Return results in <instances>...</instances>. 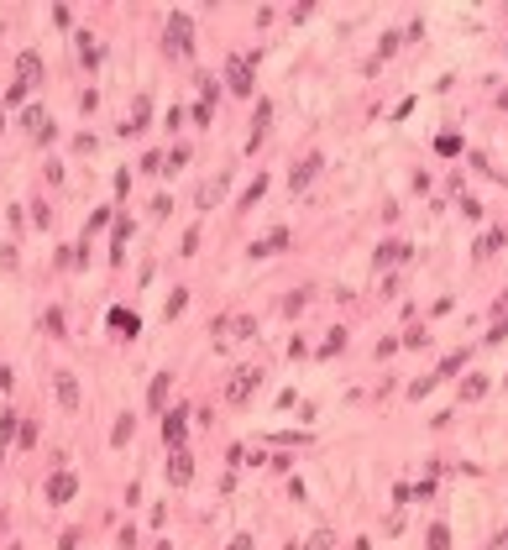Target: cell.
<instances>
[{
  "mask_svg": "<svg viewBox=\"0 0 508 550\" xmlns=\"http://www.w3.org/2000/svg\"><path fill=\"white\" fill-rule=\"evenodd\" d=\"M283 247H288V231L278 225V231H267L262 241H252V252H247V257H273V252H283Z\"/></svg>",
  "mask_w": 508,
  "mask_h": 550,
  "instance_id": "obj_12",
  "label": "cell"
},
{
  "mask_svg": "<svg viewBox=\"0 0 508 550\" xmlns=\"http://www.w3.org/2000/svg\"><path fill=\"white\" fill-rule=\"evenodd\" d=\"M430 550H451V529L446 524H430Z\"/></svg>",
  "mask_w": 508,
  "mask_h": 550,
  "instance_id": "obj_28",
  "label": "cell"
},
{
  "mask_svg": "<svg viewBox=\"0 0 508 550\" xmlns=\"http://www.w3.org/2000/svg\"><path fill=\"white\" fill-rule=\"evenodd\" d=\"M461 367H466V352H451L446 361H440V378H456Z\"/></svg>",
  "mask_w": 508,
  "mask_h": 550,
  "instance_id": "obj_26",
  "label": "cell"
},
{
  "mask_svg": "<svg viewBox=\"0 0 508 550\" xmlns=\"http://www.w3.org/2000/svg\"><path fill=\"white\" fill-rule=\"evenodd\" d=\"M131 435H137V420H131V414H121V420H115V430H111V446H126Z\"/></svg>",
  "mask_w": 508,
  "mask_h": 550,
  "instance_id": "obj_19",
  "label": "cell"
},
{
  "mask_svg": "<svg viewBox=\"0 0 508 550\" xmlns=\"http://www.w3.org/2000/svg\"><path fill=\"white\" fill-rule=\"evenodd\" d=\"M262 194H267V179H262V173H257V179L247 184V194H242V210H252V205H257Z\"/></svg>",
  "mask_w": 508,
  "mask_h": 550,
  "instance_id": "obj_22",
  "label": "cell"
},
{
  "mask_svg": "<svg viewBox=\"0 0 508 550\" xmlns=\"http://www.w3.org/2000/svg\"><path fill=\"white\" fill-rule=\"evenodd\" d=\"M184 304H189V293L173 288V299H168V320H173V315H184Z\"/></svg>",
  "mask_w": 508,
  "mask_h": 550,
  "instance_id": "obj_33",
  "label": "cell"
},
{
  "mask_svg": "<svg viewBox=\"0 0 508 550\" xmlns=\"http://www.w3.org/2000/svg\"><path fill=\"white\" fill-rule=\"evenodd\" d=\"M52 383H58V404L63 409H79V378H74V372H58Z\"/></svg>",
  "mask_w": 508,
  "mask_h": 550,
  "instance_id": "obj_13",
  "label": "cell"
},
{
  "mask_svg": "<svg viewBox=\"0 0 508 550\" xmlns=\"http://www.w3.org/2000/svg\"><path fill=\"white\" fill-rule=\"evenodd\" d=\"M189 477H194V456L189 451H168V482L173 488H189Z\"/></svg>",
  "mask_w": 508,
  "mask_h": 550,
  "instance_id": "obj_10",
  "label": "cell"
},
{
  "mask_svg": "<svg viewBox=\"0 0 508 550\" xmlns=\"http://www.w3.org/2000/svg\"><path fill=\"white\" fill-rule=\"evenodd\" d=\"M126 236H131V220H115V236H111V262H126Z\"/></svg>",
  "mask_w": 508,
  "mask_h": 550,
  "instance_id": "obj_15",
  "label": "cell"
},
{
  "mask_svg": "<svg viewBox=\"0 0 508 550\" xmlns=\"http://www.w3.org/2000/svg\"><path fill=\"white\" fill-rule=\"evenodd\" d=\"M168 388H173V378H168V372H157L152 388H147V404H152V409H163V404H168Z\"/></svg>",
  "mask_w": 508,
  "mask_h": 550,
  "instance_id": "obj_14",
  "label": "cell"
},
{
  "mask_svg": "<svg viewBox=\"0 0 508 550\" xmlns=\"http://www.w3.org/2000/svg\"><path fill=\"white\" fill-rule=\"evenodd\" d=\"M320 168H325V157H320V152H310L304 163H293V173H288V189H293V194H299V189H310V184L320 179Z\"/></svg>",
  "mask_w": 508,
  "mask_h": 550,
  "instance_id": "obj_6",
  "label": "cell"
},
{
  "mask_svg": "<svg viewBox=\"0 0 508 550\" xmlns=\"http://www.w3.org/2000/svg\"><path fill=\"white\" fill-rule=\"evenodd\" d=\"M220 194H225V179H215V184H199V194H194V199H199V210H210Z\"/></svg>",
  "mask_w": 508,
  "mask_h": 550,
  "instance_id": "obj_18",
  "label": "cell"
},
{
  "mask_svg": "<svg viewBox=\"0 0 508 550\" xmlns=\"http://www.w3.org/2000/svg\"><path fill=\"white\" fill-rule=\"evenodd\" d=\"M267 120H273V105H257V116H252V147H257V137H262V131H267Z\"/></svg>",
  "mask_w": 508,
  "mask_h": 550,
  "instance_id": "obj_21",
  "label": "cell"
},
{
  "mask_svg": "<svg viewBox=\"0 0 508 550\" xmlns=\"http://www.w3.org/2000/svg\"><path fill=\"white\" fill-rule=\"evenodd\" d=\"M482 393H487V378H482V372H466V383H461V398L472 404V398H482Z\"/></svg>",
  "mask_w": 508,
  "mask_h": 550,
  "instance_id": "obj_17",
  "label": "cell"
},
{
  "mask_svg": "<svg viewBox=\"0 0 508 550\" xmlns=\"http://www.w3.org/2000/svg\"><path fill=\"white\" fill-rule=\"evenodd\" d=\"M0 461H6V456H0Z\"/></svg>",
  "mask_w": 508,
  "mask_h": 550,
  "instance_id": "obj_41",
  "label": "cell"
},
{
  "mask_svg": "<svg viewBox=\"0 0 508 550\" xmlns=\"http://www.w3.org/2000/svg\"><path fill=\"white\" fill-rule=\"evenodd\" d=\"M163 52H168V58H189V52H194V21L184 16V11H179V16H168V26H163Z\"/></svg>",
  "mask_w": 508,
  "mask_h": 550,
  "instance_id": "obj_2",
  "label": "cell"
},
{
  "mask_svg": "<svg viewBox=\"0 0 508 550\" xmlns=\"http://www.w3.org/2000/svg\"><path fill=\"white\" fill-rule=\"evenodd\" d=\"M111 330H126V335H137V330H142V320H137V315H126V310H111Z\"/></svg>",
  "mask_w": 508,
  "mask_h": 550,
  "instance_id": "obj_20",
  "label": "cell"
},
{
  "mask_svg": "<svg viewBox=\"0 0 508 550\" xmlns=\"http://www.w3.org/2000/svg\"><path fill=\"white\" fill-rule=\"evenodd\" d=\"M351 550H372V540H356V545H351Z\"/></svg>",
  "mask_w": 508,
  "mask_h": 550,
  "instance_id": "obj_39",
  "label": "cell"
},
{
  "mask_svg": "<svg viewBox=\"0 0 508 550\" xmlns=\"http://www.w3.org/2000/svg\"><path fill=\"white\" fill-rule=\"evenodd\" d=\"M435 147H440V152H446V157H456V152H461V137H440Z\"/></svg>",
  "mask_w": 508,
  "mask_h": 550,
  "instance_id": "obj_37",
  "label": "cell"
},
{
  "mask_svg": "<svg viewBox=\"0 0 508 550\" xmlns=\"http://www.w3.org/2000/svg\"><path fill=\"white\" fill-rule=\"evenodd\" d=\"M498 247H503V231H492V236H482V241H477V257H492Z\"/></svg>",
  "mask_w": 508,
  "mask_h": 550,
  "instance_id": "obj_29",
  "label": "cell"
},
{
  "mask_svg": "<svg viewBox=\"0 0 508 550\" xmlns=\"http://www.w3.org/2000/svg\"><path fill=\"white\" fill-rule=\"evenodd\" d=\"M461 215H466V220H482V205H477L472 194H461Z\"/></svg>",
  "mask_w": 508,
  "mask_h": 550,
  "instance_id": "obj_31",
  "label": "cell"
},
{
  "mask_svg": "<svg viewBox=\"0 0 508 550\" xmlns=\"http://www.w3.org/2000/svg\"><path fill=\"white\" fill-rule=\"evenodd\" d=\"M487 550H508V529H503V534H498V540H492Z\"/></svg>",
  "mask_w": 508,
  "mask_h": 550,
  "instance_id": "obj_38",
  "label": "cell"
},
{
  "mask_svg": "<svg viewBox=\"0 0 508 550\" xmlns=\"http://www.w3.org/2000/svg\"><path fill=\"white\" fill-rule=\"evenodd\" d=\"M0 131H6V120H0Z\"/></svg>",
  "mask_w": 508,
  "mask_h": 550,
  "instance_id": "obj_40",
  "label": "cell"
},
{
  "mask_svg": "<svg viewBox=\"0 0 508 550\" xmlns=\"http://www.w3.org/2000/svg\"><path fill=\"white\" fill-rule=\"evenodd\" d=\"M252 63H257V52H236V58L225 63V84H231V95H252Z\"/></svg>",
  "mask_w": 508,
  "mask_h": 550,
  "instance_id": "obj_4",
  "label": "cell"
},
{
  "mask_svg": "<svg viewBox=\"0 0 508 550\" xmlns=\"http://www.w3.org/2000/svg\"><path fill=\"white\" fill-rule=\"evenodd\" d=\"M398 43H404L398 32H383V43H378V58H393V52H398ZM378 58H372V63H378Z\"/></svg>",
  "mask_w": 508,
  "mask_h": 550,
  "instance_id": "obj_27",
  "label": "cell"
},
{
  "mask_svg": "<svg viewBox=\"0 0 508 550\" xmlns=\"http://www.w3.org/2000/svg\"><path fill=\"white\" fill-rule=\"evenodd\" d=\"M21 126L32 131L37 142H52V131H58V126H52V116L43 111V105H26V111H21Z\"/></svg>",
  "mask_w": 508,
  "mask_h": 550,
  "instance_id": "obj_7",
  "label": "cell"
},
{
  "mask_svg": "<svg viewBox=\"0 0 508 550\" xmlns=\"http://www.w3.org/2000/svg\"><path fill=\"white\" fill-rule=\"evenodd\" d=\"M16 430H21V420H11V414H6V420H0V446H6V440H16Z\"/></svg>",
  "mask_w": 508,
  "mask_h": 550,
  "instance_id": "obj_32",
  "label": "cell"
},
{
  "mask_svg": "<svg viewBox=\"0 0 508 550\" xmlns=\"http://www.w3.org/2000/svg\"><path fill=\"white\" fill-rule=\"evenodd\" d=\"M184 435H189L184 409H168V414H163V440H168V451H184Z\"/></svg>",
  "mask_w": 508,
  "mask_h": 550,
  "instance_id": "obj_8",
  "label": "cell"
},
{
  "mask_svg": "<svg viewBox=\"0 0 508 550\" xmlns=\"http://www.w3.org/2000/svg\"><path fill=\"white\" fill-rule=\"evenodd\" d=\"M74 493H79V477L74 472H52L47 477V503H69Z\"/></svg>",
  "mask_w": 508,
  "mask_h": 550,
  "instance_id": "obj_11",
  "label": "cell"
},
{
  "mask_svg": "<svg viewBox=\"0 0 508 550\" xmlns=\"http://www.w3.org/2000/svg\"><path fill=\"white\" fill-rule=\"evenodd\" d=\"M257 383H262V372H257V367H236V372H231V383H225V404H247Z\"/></svg>",
  "mask_w": 508,
  "mask_h": 550,
  "instance_id": "obj_5",
  "label": "cell"
},
{
  "mask_svg": "<svg viewBox=\"0 0 508 550\" xmlns=\"http://www.w3.org/2000/svg\"><path fill=\"white\" fill-rule=\"evenodd\" d=\"M430 388H435V378H414V383H409V398H424Z\"/></svg>",
  "mask_w": 508,
  "mask_h": 550,
  "instance_id": "obj_34",
  "label": "cell"
},
{
  "mask_svg": "<svg viewBox=\"0 0 508 550\" xmlns=\"http://www.w3.org/2000/svg\"><path fill=\"white\" fill-rule=\"evenodd\" d=\"M142 120H147V100H137V105H131V116H126V137H131V131H142Z\"/></svg>",
  "mask_w": 508,
  "mask_h": 550,
  "instance_id": "obj_24",
  "label": "cell"
},
{
  "mask_svg": "<svg viewBox=\"0 0 508 550\" xmlns=\"http://www.w3.org/2000/svg\"><path fill=\"white\" fill-rule=\"evenodd\" d=\"M304 299H310V293H288V299H283V315H299V310H304Z\"/></svg>",
  "mask_w": 508,
  "mask_h": 550,
  "instance_id": "obj_36",
  "label": "cell"
},
{
  "mask_svg": "<svg viewBox=\"0 0 508 550\" xmlns=\"http://www.w3.org/2000/svg\"><path fill=\"white\" fill-rule=\"evenodd\" d=\"M252 335H257V320H252V315H220V320H215V346L252 341Z\"/></svg>",
  "mask_w": 508,
  "mask_h": 550,
  "instance_id": "obj_3",
  "label": "cell"
},
{
  "mask_svg": "<svg viewBox=\"0 0 508 550\" xmlns=\"http://www.w3.org/2000/svg\"><path fill=\"white\" fill-rule=\"evenodd\" d=\"M336 352H346V330H330L325 341H320V357H336Z\"/></svg>",
  "mask_w": 508,
  "mask_h": 550,
  "instance_id": "obj_23",
  "label": "cell"
},
{
  "mask_svg": "<svg viewBox=\"0 0 508 550\" xmlns=\"http://www.w3.org/2000/svg\"><path fill=\"white\" fill-rule=\"evenodd\" d=\"M404 257H409V247H404V241H383V247L372 252V267H378V273H393V267L404 262Z\"/></svg>",
  "mask_w": 508,
  "mask_h": 550,
  "instance_id": "obj_9",
  "label": "cell"
},
{
  "mask_svg": "<svg viewBox=\"0 0 508 550\" xmlns=\"http://www.w3.org/2000/svg\"><path fill=\"white\" fill-rule=\"evenodd\" d=\"M37 84H43V58H37L32 47H21L16 52V84L6 89V105H21L26 89H37Z\"/></svg>",
  "mask_w": 508,
  "mask_h": 550,
  "instance_id": "obj_1",
  "label": "cell"
},
{
  "mask_svg": "<svg viewBox=\"0 0 508 550\" xmlns=\"http://www.w3.org/2000/svg\"><path fill=\"white\" fill-rule=\"evenodd\" d=\"M43 330H52V335H63V315H58V310H47V315H43Z\"/></svg>",
  "mask_w": 508,
  "mask_h": 550,
  "instance_id": "obj_35",
  "label": "cell"
},
{
  "mask_svg": "<svg viewBox=\"0 0 508 550\" xmlns=\"http://www.w3.org/2000/svg\"><path fill=\"white\" fill-rule=\"evenodd\" d=\"M79 58H84L89 69H95V63L105 58V52H100V43H95V37H89V32H79Z\"/></svg>",
  "mask_w": 508,
  "mask_h": 550,
  "instance_id": "obj_16",
  "label": "cell"
},
{
  "mask_svg": "<svg viewBox=\"0 0 508 550\" xmlns=\"http://www.w3.org/2000/svg\"><path fill=\"white\" fill-rule=\"evenodd\" d=\"M21 446H37V420H21V430H16Z\"/></svg>",
  "mask_w": 508,
  "mask_h": 550,
  "instance_id": "obj_30",
  "label": "cell"
},
{
  "mask_svg": "<svg viewBox=\"0 0 508 550\" xmlns=\"http://www.w3.org/2000/svg\"><path fill=\"white\" fill-rule=\"evenodd\" d=\"M184 163H189V147H168V152H163V168H168V173L184 168Z\"/></svg>",
  "mask_w": 508,
  "mask_h": 550,
  "instance_id": "obj_25",
  "label": "cell"
}]
</instances>
